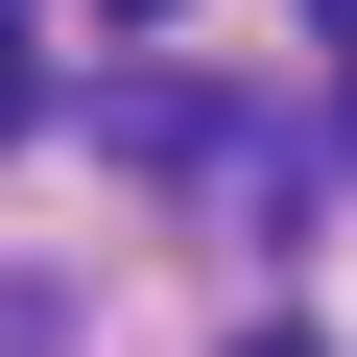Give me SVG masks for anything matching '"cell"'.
Segmentation results:
<instances>
[{"label": "cell", "mask_w": 357, "mask_h": 357, "mask_svg": "<svg viewBox=\"0 0 357 357\" xmlns=\"http://www.w3.org/2000/svg\"><path fill=\"white\" fill-rule=\"evenodd\" d=\"M24 119H48V72H24V24H0V143H24Z\"/></svg>", "instance_id": "cell-1"}, {"label": "cell", "mask_w": 357, "mask_h": 357, "mask_svg": "<svg viewBox=\"0 0 357 357\" xmlns=\"http://www.w3.org/2000/svg\"><path fill=\"white\" fill-rule=\"evenodd\" d=\"M310 24H333V72H357V0H310Z\"/></svg>", "instance_id": "cell-2"}, {"label": "cell", "mask_w": 357, "mask_h": 357, "mask_svg": "<svg viewBox=\"0 0 357 357\" xmlns=\"http://www.w3.org/2000/svg\"><path fill=\"white\" fill-rule=\"evenodd\" d=\"M238 357H310V333H238Z\"/></svg>", "instance_id": "cell-3"}, {"label": "cell", "mask_w": 357, "mask_h": 357, "mask_svg": "<svg viewBox=\"0 0 357 357\" xmlns=\"http://www.w3.org/2000/svg\"><path fill=\"white\" fill-rule=\"evenodd\" d=\"M119 24H167V0H119Z\"/></svg>", "instance_id": "cell-4"}]
</instances>
